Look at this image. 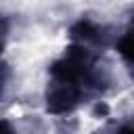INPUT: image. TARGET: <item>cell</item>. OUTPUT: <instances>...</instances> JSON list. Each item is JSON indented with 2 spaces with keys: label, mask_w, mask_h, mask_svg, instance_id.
<instances>
[{
  "label": "cell",
  "mask_w": 134,
  "mask_h": 134,
  "mask_svg": "<svg viewBox=\"0 0 134 134\" xmlns=\"http://www.w3.org/2000/svg\"><path fill=\"white\" fill-rule=\"evenodd\" d=\"M86 96H88V94H86L82 88L50 77L48 88H46V111L52 113V115L71 113L75 107H80V105L84 103Z\"/></svg>",
  "instance_id": "6da1fadb"
},
{
  "label": "cell",
  "mask_w": 134,
  "mask_h": 134,
  "mask_svg": "<svg viewBox=\"0 0 134 134\" xmlns=\"http://www.w3.org/2000/svg\"><path fill=\"white\" fill-rule=\"evenodd\" d=\"M111 29L105 27V25H98L90 19H80L73 27H71V38H73V44H82L86 48H105L109 44V34Z\"/></svg>",
  "instance_id": "7a4b0ae2"
},
{
  "label": "cell",
  "mask_w": 134,
  "mask_h": 134,
  "mask_svg": "<svg viewBox=\"0 0 134 134\" xmlns=\"http://www.w3.org/2000/svg\"><path fill=\"white\" fill-rule=\"evenodd\" d=\"M115 48L121 54V59L130 65V71H134V15H132L128 27L124 29V34L115 40Z\"/></svg>",
  "instance_id": "3957f363"
},
{
  "label": "cell",
  "mask_w": 134,
  "mask_h": 134,
  "mask_svg": "<svg viewBox=\"0 0 134 134\" xmlns=\"http://www.w3.org/2000/svg\"><path fill=\"white\" fill-rule=\"evenodd\" d=\"M10 67L6 65V63H2L0 61V98L6 94V88H8V82H10Z\"/></svg>",
  "instance_id": "277c9868"
},
{
  "label": "cell",
  "mask_w": 134,
  "mask_h": 134,
  "mask_svg": "<svg viewBox=\"0 0 134 134\" xmlns=\"http://www.w3.org/2000/svg\"><path fill=\"white\" fill-rule=\"evenodd\" d=\"M8 29H10V25H8V19L0 15V57H2V52H4V46H6Z\"/></svg>",
  "instance_id": "5b68a950"
},
{
  "label": "cell",
  "mask_w": 134,
  "mask_h": 134,
  "mask_svg": "<svg viewBox=\"0 0 134 134\" xmlns=\"http://www.w3.org/2000/svg\"><path fill=\"white\" fill-rule=\"evenodd\" d=\"M0 134H17V132H15V128H13V124H10V121L0 119Z\"/></svg>",
  "instance_id": "8992f818"
}]
</instances>
